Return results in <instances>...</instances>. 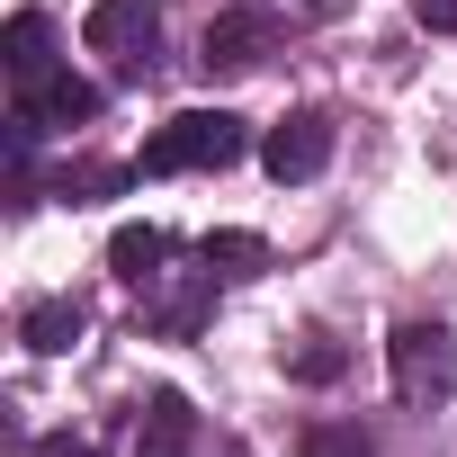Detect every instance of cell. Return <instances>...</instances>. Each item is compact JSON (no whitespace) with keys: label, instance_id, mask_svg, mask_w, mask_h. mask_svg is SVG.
<instances>
[{"label":"cell","instance_id":"obj_15","mask_svg":"<svg viewBox=\"0 0 457 457\" xmlns=\"http://www.w3.org/2000/svg\"><path fill=\"white\" fill-rule=\"evenodd\" d=\"M341 368H350V350H341V341H323V332L287 350V377H296V386H332Z\"/></svg>","mask_w":457,"mask_h":457},{"label":"cell","instance_id":"obj_11","mask_svg":"<svg viewBox=\"0 0 457 457\" xmlns=\"http://www.w3.org/2000/svg\"><path fill=\"white\" fill-rule=\"evenodd\" d=\"M206 314H215V270H197L188 287H170V296L153 305V332H162V341H197Z\"/></svg>","mask_w":457,"mask_h":457},{"label":"cell","instance_id":"obj_13","mask_svg":"<svg viewBox=\"0 0 457 457\" xmlns=\"http://www.w3.org/2000/svg\"><path fill=\"white\" fill-rule=\"evenodd\" d=\"M197 261H206L215 278H261V270H270V243L243 234V224H215V234L197 243Z\"/></svg>","mask_w":457,"mask_h":457},{"label":"cell","instance_id":"obj_8","mask_svg":"<svg viewBox=\"0 0 457 457\" xmlns=\"http://www.w3.org/2000/svg\"><path fill=\"white\" fill-rule=\"evenodd\" d=\"M0 63H10L19 90H37L46 72H63V63H54V28H46V10H19V19H10V37H0Z\"/></svg>","mask_w":457,"mask_h":457},{"label":"cell","instance_id":"obj_18","mask_svg":"<svg viewBox=\"0 0 457 457\" xmlns=\"http://www.w3.org/2000/svg\"><path fill=\"white\" fill-rule=\"evenodd\" d=\"M296 10H305V19H332V10H341V0H296Z\"/></svg>","mask_w":457,"mask_h":457},{"label":"cell","instance_id":"obj_6","mask_svg":"<svg viewBox=\"0 0 457 457\" xmlns=\"http://www.w3.org/2000/svg\"><path fill=\"white\" fill-rule=\"evenodd\" d=\"M135 457H197V412L179 386L144 395V421H135Z\"/></svg>","mask_w":457,"mask_h":457},{"label":"cell","instance_id":"obj_3","mask_svg":"<svg viewBox=\"0 0 457 457\" xmlns=\"http://www.w3.org/2000/svg\"><path fill=\"white\" fill-rule=\"evenodd\" d=\"M270 46H278V10H215L206 37H197V72L206 81H234V72L270 63Z\"/></svg>","mask_w":457,"mask_h":457},{"label":"cell","instance_id":"obj_7","mask_svg":"<svg viewBox=\"0 0 457 457\" xmlns=\"http://www.w3.org/2000/svg\"><path fill=\"white\" fill-rule=\"evenodd\" d=\"M19 108H28L37 126H90V117L108 108V90H99V81H81V72H46L37 90H19Z\"/></svg>","mask_w":457,"mask_h":457},{"label":"cell","instance_id":"obj_17","mask_svg":"<svg viewBox=\"0 0 457 457\" xmlns=\"http://www.w3.org/2000/svg\"><path fill=\"white\" fill-rule=\"evenodd\" d=\"M412 19H421L430 37H448V28H457V0H412Z\"/></svg>","mask_w":457,"mask_h":457},{"label":"cell","instance_id":"obj_9","mask_svg":"<svg viewBox=\"0 0 457 457\" xmlns=\"http://www.w3.org/2000/svg\"><path fill=\"white\" fill-rule=\"evenodd\" d=\"M162 261H170V234H162V224H117V234H108V270H117L126 287H153Z\"/></svg>","mask_w":457,"mask_h":457},{"label":"cell","instance_id":"obj_5","mask_svg":"<svg viewBox=\"0 0 457 457\" xmlns=\"http://www.w3.org/2000/svg\"><path fill=\"white\" fill-rule=\"evenodd\" d=\"M153 28H162V0H99L81 19L90 54H117V72H144L153 63Z\"/></svg>","mask_w":457,"mask_h":457},{"label":"cell","instance_id":"obj_16","mask_svg":"<svg viewBox=\"0 0 457 457\" xmlns=\"http://www.w3.org/2000/svg\"><path fill=\"white\" fill-rule=\"evenodd\" d=\"M28 457H90V439L81 430H46V439H28Z\"/></svg>","mask_w":457,"mask_h":457},{"label":"cell","instance_id":"obj_1","mask_svg":"<svg viewBox=\"0 0 457 457\" xmlns=\"http://www.w3.org/2000/svg\"><path fill=\"white\" fill-rule=\"evenodd\" d=\"M252 153V126L234 117V108H188V117H170L153 144H144V179H179V170H224V162H243Z\"/></svg>","mask_w":457,"mask_h":457},{"label":"cell","instance_id":"obj_10","mask_svg":"<svg viewBox=\"0 0 457 457\" xmlns=\"http://www.w3.org/2000/svg\"><path fill=\"white\" fill-rule=\"evenodd\" d=\"M126 179H144L135 162H63L54 179H46V197H63V206H99V197H117Z\"/></svg>","mask_w":457,"mask_h":457},{"label":"cell","instance_id":"obj_2","mask_svg":"<svg viewBox=\"0 0 457 457\" xmlns=\"http://www.w3.org/2000/svg\"><path fill=\"white\" fill-rule=\"evenodd\" d=\"M386 377H395V403H439L448 386H457V341H448V323H395V341H386Z\"/></svg>","mask_w":457,"mask_h":457},{"label":"cell","instance_id":"obj_12","mask_svg":"<svg viewBox=\"0 0 457 457\" xmlns=\"http://www.w3.org/2000/svg\"><path fill=\"white\" fill-rule=\"evenodd\" d=\"M19 341H28L37 359H63V350L81 341V305H72V296H37V305L19 314Z\"/></svg>","mask_w":457,"mask_h":457},{"label":"cell","instance_id":"obj_14","mask_svg":"<svg viewBox=\"0 0 457 457\" xmlns=\"http://www.w3.org/2000/svg\"><path fill=\"white\" fill-rule=\"evenodd\" d=\"M296 457H377V439H368L359 421H305Z\"/></svg>","mask_w":457,"mask_h":457},{"label":"cell","instance_id":"obj_4","mask_svg":"<svg viewBox=\"0 0 457 457\" xmlns=\"http://www.w3.org/2000/svg\"><path fill=\"white\" fill-rule=\"evenodd\" d=\"M323 162H332V117H323V108H287V117L261 135V170H270L278 188L314 179Z\"/></svg>","mask_w":457,"mask_h":457}]
</instances>
